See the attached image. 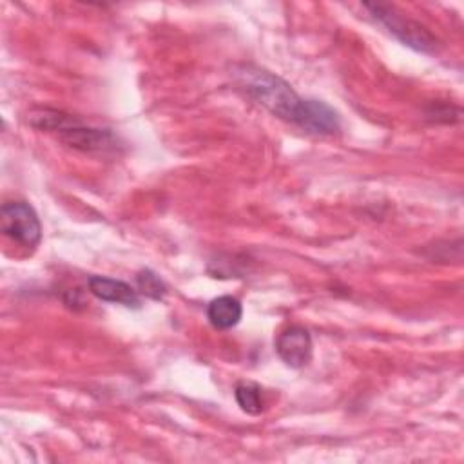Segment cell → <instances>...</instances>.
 <instances>
[{
	"mask_svg": "<svg viewBox=\"0 0 464 464\" xmlns=\"http://www.w3.org/2000/svg\"><path fill=\"white\" fill-rule=\"evenodd\" d=\"M236 80L241 89L274 116L301 125L306 98H301L283 78L254 65L236 69Z\"/></svg>",
	"mask_w": 464,
	"mask_h": 464,
	"instance_id": "obj_1",
	"label": "cell"
},
{
	"mask_svg": "<svg viewBox=\"0 0 464 464\" xmlns=\"http://www.w3.org/2000/svg\"><path fill=\"white\" fill-rule=\"evenodd\" d=\"M0 230L5 237L25 248H34L42 239L40 219L25 201H7L2 205Z\"/></svg>",
	"mask_w": 464,
	"mask_h": 464,
	"instance_id": "obj_4",
	"label": "cell"
},
{
	"mask_svg": "<svg viewBox=\"0 0 464 464\" xmlns=\"http://www.w3.org/2000/svg\"><path fill=\"white\" fill-rule=\"evenodd\" d=\"M243 315L241 303L232 295H219L207 306V319L216 330L234 328Z\"/></svg>",
	"mask_w": 464,
	"mask_h": 464,
	"instance_id": "obj_7",
	"label": "cell"
},
{
	"mask_svg": "<svg viewBox=\"0 0 464 464\" xmlns=\"http://www.w3.org/2000/svg\"><path fill=\"white\" fill-rule=\"evenodd\" d=\"M234 397L237 406L248 415H259L263 411V395L261 386L252 381H241L234 388Z\"/></svg>",
	"mask_w": 464,
	"mask_h": 464,
	"instance_id": "obj_8",
	"label": "cell"
},
{
	"mask_svg": "<svg viewBox=\"0 0 464 464\" xmlns=\"http://www.w3.org/2000/svg\"><path fill=\"white\" fill-rule=\"evenodd\" d=\"M89 292L107 303H118L127 308H138L140 306V295L138 292L125 281L102 277V276H91L89 281Z\"/></svg>",
	"mask_w": 464,
	"mask_h": 464,
	"instance_id": "obj_6",
	"label": "cell"
},
{
	"mask_svg": "<svg viewBox=\"0 0 464 464\" xmlns=\"http://www.w3.org/2000/svg\"><path fill=\"white\" fill-rule=\"evenodd\" d=\"M274 346L279 359L290 368H303L312 359V337L304 326L292 324L285 328Z\"/></svg>",
	"mask_w": 464,
	"mask_h": 464,
	"instance_id": "obj_5",
	"label": "cell"
},
{
	"mask_svg": "<svg viewBox=\"0 0 464 464\" xmlns=\"http://www.w3.org/2000/svg\"><path fill=\"white\" fill-rule=\"evenodd\" d=\"M136 283H138V288L143 295L150 297V299H163L165 294H167V286L165 283L152 272V270H141L138 272L136 276Z\"/></svg>",
	"mask_w": 464,
	"mask_h": 464,
	"instance_id": "obj_9",
	"label": "cell"
},
{
	"mask_svg": "<svg viewBox=\"0 0 464 464\" xmlns=\"http://www.w3.org/2000/svg\"><path fill=\"white\" fill-rule=\"evenodd\" d=\"M364 7L377 24H381L390 34H393L404 45L428 54L437 53L440 45L439 40L419 22L402 16V13H399L393 5L364 4Z\"/></svg>",
	"mask_w": 464,
	"mask_h": 464,
	"instance_id": "obj_3",
	"label": "cell"
},
{
	"mask_svg": "<svg viewBox=\"0 0 464 464\" xmlns=\"http://www.w3.org/2000/svg\"><path fill=\"white\" fill-rule=\"evenodd\" d=\"M29 123L36 129L56 132L63 143L83 152H103L114 145V138L109 130L85 127L72 116L54 109H40L31 112Z\"/></svg>",
	"mask_w": 464,
	"mask_h": 464,
	"instance_id": "obj_2",
	"label": "cell"
}]
</instances>
